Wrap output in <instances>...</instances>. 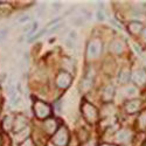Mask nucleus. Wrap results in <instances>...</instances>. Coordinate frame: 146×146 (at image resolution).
<instances>
[{"instance_id":"a878e982","label":"nucleus","mask_w":146,"mask_h":146,"mask_svg":"<svg viewBox=\"0 0 146 146\" xmlns=\"http://www.w3.org/2000/svg\"><path fill=\"white\" fill-rule=\"evenodd\" d=\"M29 29H31V25H27L25 28H23V32H28Z\"/></svg>"},{"instance_id":"9d476101","label":"nucleus","mask_w":146,"mask_h":146,"mask_svg":"<svg viewBox=\"0 0 146 146\" xmlns=\"http://www.w3.org/2000/svg\"><path fill=\"white\" fill-rule=\"evenodd\" d=\"M109 49H110V52H112L115 54H120L121 52H123V49H124V46H123V43H121L119 40H115L110 44Z\"/></svg>"},{"instance_id":"20e7f679","label":"nucleus","mask_w":146,"mask_h":146,"mask_svg":"<svg viewBox=\"0 0 146 146\" xmlns=\"http://www.w3.org/2000/svg\"><path fill=\"white\" fill-rule=\"evenodd\" d=\"M100 44H101V43H100L98 40H94V41H91V42L89 43V46H88V55H89V57L95 58V57L98 56L100 49H101Z\"/></svg>"},{"instance_id":"6ab92c4d","label":"nucleus","mask_w":146,"mask_h":146,"mask_svg":"<svg viewBox=\"0 0 146 146\" xmlns=\"http://www.w3.org/2000/svg\"><path fill=\"white\" fill-rule=\"evenodd\" d=\"M76 38H77V33H76L75 31H71V32L69 33V40L75 41V40H76Z\"/></svg>"},{"instance_id":"1a4fd4ad","label":"nucleus","mask_w":146,"mask_h":146,"mask_svg":"<svg viewBox=\"0 0 146 146\" xmlns=\"http://www.w3.org/2000/svg\"><path fill=\"white\" fill-rule=\"evenodd\" d=\"M139 108H140V101L138 100H133L126 103L125 105V110L127 113H135L137 111H139Z\"/></svg>"},{"instance_id":"ddd939ff","label":"nucleus","mask_w":146,"mask_h":146,"mask_svg":"<svg viewBox=\"0 0 146 146\" xmlns=\"http://www.w3.org/2000/svg\"><path fill=\"white\" fill-rule=\"evenodd\" d=\"M91 87H92V80L91 78L86 77V78L82 80V82H81V89H82V91H88Z\"/></svg>"},{"instance_id":"b1692460","label":"nucleus","mask_w":146,"mask_h":146,"mask_svg":"<svg viewBox=\"0 0 146 146\" xmlns=\"http://www.w3.org/2000/svg\"><path fill=\"white\" fill-rule=\"evenodd\" d=\"M29 20V17H22L21 19H19V22H26V21H28Z\"/></svg>"},{"instance_id":"393cba45","label":"nucleus","mask_w":146,"mask_h":146,"mask_svg":"<svg viewBox=\"0 0 146 146\" xmlns=\"http://www.w3.org/2000/svg\"><path fill=\"white\" fill-rule=\"evenodd\" d=\"M100 146H117L115 144H108V143H104V144H101Z\"/></svg>"},{"instance_id":"f3484780","label":"nucleus","mask_w":146,"mask_h":146,"mask_svg":"<svg viewBox=\"0 0 146 146\" xmlns=\"http://www.w3.org/2000/svg\"><path fill=\"white\" fill-rule=\"evenodd\" d=\"M97 144H96V140L95 139H89V140H87L84 144H82V146H96Z\"/></svg>"},{"instance_id":"4468645a","label":"nucleus","mask_w":146,"mask_h":146,"mask_svg":"<svg viewBox=\"0 0 146 146\" xmlns=\"http://www.w3.org/2000/svg\"><path fill=\"white\" fill-rule=\"evenodd\" d=\"M44 127H46V130H47L48 132H54V131H56L57 124H56V121H55L54 119H49V120L46 121Z\"/></svg>"},{"instance_id":"c85d7f7f","label":"nucleus","mask_w":146,"mask_h":146,"mask_svg":"<svg viewBox=\"0 0 146 146\" xmlns=\"http://www.w3.org/2000/svg\"><path fill=\"white\" fill-rule=\"evenodd\" d=\"M145 145H146V140H145Z\"/></svg>"},{"instance_id":"f8f14e48","label":"nucleus","mask_w":146,"mask_h":146,"mask_svg":"<svg viewBox=\"0 0 146 146\" xmlns=\"http://www.w3.org/2000/svg\"><path fill=\"white\" fill-rule=\"evenodd\" d=\"M130 139V132L126 130H121L117 133V140L120 143H125Z\"/></svg>"},{"instance_id":"f03ea898","label":"nucleus","mask_w":146,"mask_h":146,"mask_svg":"<svg viewBox=\"0 0 146 146\" xmlns=\"http://www.w3.org/2000/svg\"><path fill=\"white\" fill-rule=\"evenodd\" d=\"M54 143L58 146H64L67 145L68 143V131L66 127H61L57 132H56V135L54 136L53 138Z\"/></svg>"},{"instance_id":"a211bd4d","label":"nucleus","mask_w":146,"mask_h":146,"mask_svg":"<svg viewBox=\"0 0 146 146\" xmlns=\"http://www.w3.org/2000/svg\"><path fill=\"white\" fill-rule=\"evenodd\" d=\"M96 15H97V19H98L100 21H104L105 20V17H104V13L100 9V11H97V13H96Z\"/></svg>"},{"instance_id":"dca6fc26","label":"nucleus","mask_w":146,"mask_h":146,"mask_svg":"<svg viewBox=\"0 0 146 146\" xmlns=\"http://www.w3.org/2000/svg\"><path fill=\"white\" fill-rule=\"evenodd\" d=\"M138 121H139V126H140L141 129H144V127L146 126V111L143 112V113H140Z\"/></svg>"},{"instance_id":"423d86ee","label":"nucleus","mask_w":146,"mask_h":146,"mask_svg":"<svg viewBox=\"0 0 146 146\" xmlns=\"http://www.w3.org/2000/svg\"><path fill=\"white\" fill-rule=\"evenodd\" d=\"M35 112H36V115H38L39 117L43 118V117H46V116L49 115V112H50V108L48 106L47 104H44V103H40V102H39V103H36Z\"/></svg>"},{"instance_id":"4be33fe9","label":"nucleus","mask_w":146,"mask_h":146,"mask_svg":"<svg viewBox=\"0 0 146 146\" xmlns=\"http://www.w3.org/2000/svg\"><path fill=\"white\" fill-rule=\"evenodd\" d=\"M61 27H62V25H56L55 27H53V28H52V29L49 31V33H54V32H56L57 29H60Z\"/></svg>"},{"instance_id":"7ed1b4c3","label":"nucleus","mask_w":146,"mask_h":146,"mask_svg":"<svg viewBox=\"0 0 146 146\" xmlns=\"http://www.w3.org/2000/svg\"><path fill=\"white\" fill-rule=\"evenodd\" d=\"M56 83L60 88H67L71 83V76L68 72H60V75L57 76V80H56Z\"/></svg>"},{"instance_id":"f257e3e1","label":"nucleus","mask_w":146,"mask_h":146,"mask_svg":"<svg viewBox=\"0 0 146 146\" xmlns=\"http://www.w3.org/2000/svg\"><path fill=\"white\" fill-rule=\"evenodd\" d=\"M82 113L89 123H96V121L98 120V117H100L97 109L88 102H84L82 104Z\"/></svg>"},{"instance_id":"6e6552de","label":"nucleus","mask_w":146,"mask_h":146,"mask_svg":"<svg viewBox=\"0 0 146 146\" xmlns=\"http://www.w3.org/2000/svg\"><path fill=\"white\" fill-rule=\"evenodd\" d=\"M115 96V88L112 86H106L103 94H102V100L105 102V103H109Z\"/></svg>"},{"instance_id":"412c9836","label":"nucleus","mask_w":146,"mask_h":146,"mask_svg":"<svg viewBox=\"0 0 146 146\" xmlns=\"http://www.w3.org/2000/svg\"><path fill=\"white\" fill-rule=\"evenodd\" d=\"M66 44H67V47L68 48H74L75 47V43H74V41H71V40H67V42H66Z\"/></svg>"},{"instance_id":"5701e85b","label":"nucleus","mask_w":146,"mask_h":146,"mask_svg":"<svg viewBox=\"0 0 146 146\" xmlns=\"http://www.w3.org/2000/svg\"><path fill=\"white\" fill-rule=\"evenodd\" d=\"M132 46H133V49H135V50H136V52H137L138 54H141V50H140V48H139V47H138L137 44H135V43H133Z\"/></svg>"},{"instance_id":"cd10ccee","label":"nucleus","mask_w":146,"mask_h":146,"mask_svg":"<svg viewBox=\"0 0 146 146\" xmlns=\"http://www.w3.org/2000/svg\"><path fill=\"white\" fill-rule=\"evenodd\" d=\"M145 62H146V57H145Z\"/></svg>"},{"instance_id":"9b49d317","label":"nucleus","mask_w":146,"mask_h":146,"mask_svg":"<svg viewBox=\"0 0 146 146\" xmlns=\"http://www.w3.org/2000/svg\"><path fill=\"white\" fill-rule=\"evenodd\" d=\"M129 31L132 34H139L143 31V25L138 21H132L129 25Z\"/></svg>"},{"instance_id":"2eb2a0df","label":"nucleus","mask_w":146,"mask_h":146,"mask_svg":"<svg viewBox=\"0 0 146 146\" xmlns=\"http://www.w3.org/2000/svg\"><path fill=\"white\" fill-rule=\"evenodd\" d=\"M124 91H125V95H126L127 97H135V96H137V94H138V90H137L135 87H129V88H126Z\"/></svg>"},{"instance_id":"0eeeda50","label":"nucleus","mask_w":146,"mask_h":146,"mask_svg":"<svg viewBox=\"0 0 146 146\" xmlns=\"http://www.w3.org/2000/svg\"><path fill=\"white\" fill-rule=\"evenodd\" d=\"M130 77H131V72L127 68H123V69H120L119 71V74L117 76V81L118 83H121V84H125L130 81Z\"/></svg>"},{"instance_id":"39448f33","label":"nucleus","mask_w":146,"mask_h":146,"mask_svg":"<svg viewBox=\"0 0 146 146\" xmlns=\"http://www.w3.org/2000/svg\"><path fill=\"white\" fill-rule=\"evenodd\" d=\"M132 80L135 83L143 86L146 83V71L144 69H137L135 72L132 74Z\"/></svg>"},{"instance_id":"aec40b11","label":"nucleus","mask_w":146,"mask_h":146,"mask_svg":"<svg viewBox=\"0 0 146 146\" xmlns=\"http://www.w3.org/2000/svg\"><path fill=\"white\" fill-rule=\"evenodd\" d=\"M44 32H46V31L43 29V31H41V32H40L39 34H36V35L34 36V38H31V39H29V42H33L34 40H36V39H39V38H40V36H41L42 34H44Z\"/></svg>"},{"instance_id":"bb28decb","label":"nucleus","mask_w":146,"mask_h":146,"mask_svg":"<svg viewBox=\"0 0 146 146\" xmlns=\"http://www.w3.org/2000/svg\"><path fill=\"white\" fill-rule=\"evenodd\" d=\"M143 38H144V40L146 41V29H144V32H143Z\"/></svg>"}]
</instances>
